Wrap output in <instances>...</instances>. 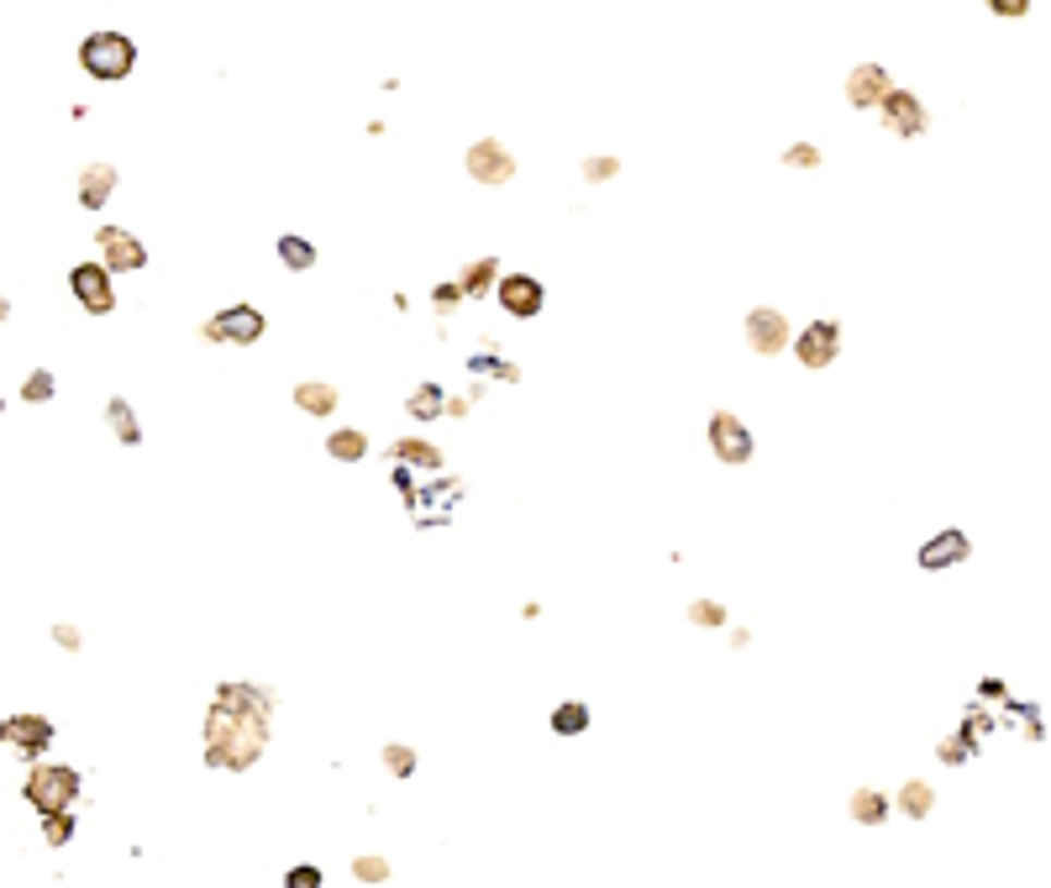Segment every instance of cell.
Segmentation results:
<instances>
[{
    "label": "cell",
    "instance_id": "cell-1",
    "mask_svg": "<svg viewBox=\"0 0 1051 888\" xmlns=\"http://www.w3.org/2000/svg\"><path fill=\"white\" fill-rule=\"evenodd\" d=\"M273 689L264 683H216V700L206 715V768L247 773L269 746Z\"/></svg>",
    "mask_w": 1051,
    "mask_h": 888
},
{
    "label": "cell",
    "instance_id": "cell-2",
    "mask_svg": "<svg viewBox=\"0 0 1051 888\" xmlns=\"http://www.w3.org/2000/svg\"><path fill=\"white\" fill-rule=\"evenodd\" d=\"M80 773L63 768V763H32L27 778H22V800L37 810V815H69L74 800H80Z\"/></svg>",
    "mask_w": 1051,
    "mask_h": 888
},
{
    "label": "cell",
    "instance_id": "cell-3",
    "mask_svg": "<svg viewBox=\"0 0 1051 888\" xmlns=\"http://www.w3.org/2000/svg\"><path fill=\"white\" fill-rule=\"evenodd\" d=\"M80 69L90 80H126L137 69V42L126 32H90L80 42Z\"/></svg>",
    "mask_w": 1051,
    "mask_h": 888
},
{
    "label": "cell",
    "instance_id": "cell-4",
    "mask_svg": "<svg viewBox=\"0 0 1051 888\" xmlns=\"http://www.w3.org/2000/svg\"><path fill=\"white\" fill-rule=\"evenodd\" d=\"M264 311L258 305H227V311H216L206 321V342H237V348H253L258 337H264Z\"/></svg>",
    "mask_w": 1051,
    "mask_h": 888
},
{
    "label": "cell",
    "instance_id": "cell-5",
    "mask_svg": "<svg viewBox=\"0 0 1051 888\" xmlns=\"http://www.w3.org/2000/svg\"><path fill=\"white\" fill-rule=\"evenodd\" d=\"M789 342H794L789 316L773 311V305H751V311H747V348H751V353H757V357H779Z\"/></svg>",
    "mask_w": 1051,
    "mask_h": 888
},
{
    "label": "cell",
    "instance_id": "cell-6",
    "mask_svg": "<svg viewBox=\"0 0 1051 888\" xmlns=\"http://www.w3.org/2000/svg\"><path fill=\"white\" fill-rule=\"evenodd\" d=\"M69 290H74V300H80L90 316H111V311H117V290H111V268L106 264H74Z\"/></svg>",
    "mask_w": 1051,
    "mask_h": 888
},
{
    "label": "cell",
    "instance_id": "cell-7",
    "mask_svg": "<svg viewBox=\"0 0 1051 888\" xmlns=\"http://www.w3.org/2000/svg\"><path fill=\"white\" fill-rule=\"evenodd\" d=\"M710 447H716V458H721V463H731V469L751 463V431H747V421H736V411H716V415H710Z\"/></svg>",
    "mask_w": 1051,
    "mask_h": 888
},
{
    "label": "cell",
    "instance_id": "cell-8",
    "mask_svg": "<svg viewBox=\"0 0 1051 888\" xmlns=\"http://www.w3.org/2000/svg\"><path fill=\"white\" fill-rule=\"evenodd\" d=\"M494 290H500L505 316H515V321H537L541 305H547V290H541V279H531V273H505Z\"/></svg>",
    "mask_w": 1051,
    "mask_h": 888
},
{
    "label": "cell",
    "instance_id": "cell-9",
    "mask_svg": "<svg viewBox=\"0 0 1051 888\" xmlns=\"http://www.w3.org/2000/svg\"><path fill=\"white\" fill-rule=\"evenodd\" d=\"M841 353V326L836 321H810L799 337H794V357L805 368H831Z\"/></svg>",
    "mask_w": 1051,
    "mask_h": 888
},
{
    "label": "cell",
    "instance_id": "cell-10",
    "mask_svg": "<svg viewBox=\"0 0 1051 888\" xmlns=\"http://www.w3.org/2000/svg\"><path fill=\"white\" fill-rule=\"evenodd\" d=\"M883 111V126L894 132V137H920L931 117H926V106H920V95L915 89H889V100L878 106Z\"/></svg>",
    "mask_w": 1051,
    "mask_h": 888
},
{
    "label": "cell",
    "instance_id": "cell-11",
    "mask_svg": "<svg viewBox=\"0 0 1051 888\" xmlns=\"http://www.w3.org/2000/svg\"><path fill=\"white\" fill-rule=\"evenodd\" d=\"M53 720L48 715H11L5 720V746L11 752H22V757H42L48 746H53Z\"/></svg>",
    "mask_w": 1051,
    "mask_h": 888
},
{
    "label": "cell",
    "instance_id": "cell-12",
    "mask_svg": "<svg viewBox=\"0 0 1051 888\" xmlns=\"http://www.w3.org/2000/svg\"><path fill=\"white\" fill-rule=\"evenodd\" d=\"M468 179H479V184H511V179H515V158L505 153V143L479 137V143L468 148Z\"/></svg>",
    "mask_w": 1051,
    "mask_h": 888
},
{
    "label": "cell",
    "instance_id": "cell-13",
    "mask_svg": "<svg viewBox=\"0 0 1051 888\" xmlns=\"http://www.w3.org/2000/svg\"><path fill=\"white\" fill-rule=\"evenodd\" d=\"M95 242H100V253H106V268H111V273H137V268H148V247L132 238V232H121V227H100Z\"/></svg>",
    "mask_w": 1051,
    "mask_h": 888
},
{
    "label": "cell",
    "instance_id": "cell-14",
    "mask_svg": "<svg viewBox=\"0 0 1051 888\" xmlns=\"http://www.w3.org/2000/svg\"><path fill=\"white\" fill-rule=\"evenodd\" d=\"M889 69L883 63H857L852 74H846V100L857 106V111H878L883 100H889Z\"/></svg>",
    "mask_w": 1051,
    "mask_h": 888
},
{
    "label": "cell",
    "instance_id": "cell-15",
    "mask_svg": "<svg viewBox=\"0 0 1051 888\" xmlns=\"http://www.w3.org/2000/svg\"><path fill=\"white\" fill-rule=\"evenodd\" d=\"M973 558V542H967V532H957V526H946V532H936L926 547H920V568L926 573H946V568H957Z\"/></svg>",
    "mask_w": 1051,
    "mask_h": 888
},
{
    "label": "cell",
    "instance_id": "cell-16",
    "mask_svg": "<svg viewBox=\"0 0 1051 888\" xmlns=\"http://www.w3.org/2000/svg\"><path fill=\"white\" fill-rule=\"evenodd\" d=\"M111 195H117V169H111V163H90V169L80 174V206L100 210Z\"/></svg>",
    "mask_w": 1051,
    "mask_h": 888
},
{
    "label": "cell",
    "instance_id": "cell-17",
    "mask_svg": "<svg viewBox=\"0 0 1051 888\" xmlns=\"http://www.w3.org/2000/svg\"><path fill=\"white\" fill-rule=\"evenodd\" d=\"M390 463H405V469H442V447H431L426 437H400L390 447Z\"/></svg>",
    "mask_w": 1051,
    "mask_h": 888
},
{
    "label": "cell",
    "instance_id": "cell-18",
    "mask_svg": "<svg viewBox=\"0 0 1051 888\" xmlns=\"http://www.w3.org/2000/svg\"><path fill=\"white\" fill-rule=\"evenodd\" d=\"M904 810V820H931V810H936V789L926 783V778H904V789H900V800H894Z\"/></svg>",
    "mask_w": 1051,
    "mask_h": 888
},
{
    "label": "cell",
    "instance_id": "cell-19",
    "mask_svg": "<svg viewBox=\"0 0 1051 888\" xmlns=\"http://www.w3.org/2000/svg\"><path fill=\"white\" fill-rule=\"evenodd\" d=\"M295 405H301L305 415H331L337 405H342V394H337V385H316V379H305V385H295Z\"/></svg>",
    "mask_w": 1051,
    "mask_h": 888
},
{
    "label": "cell",
    "instance_id": "cell-20",
    "mask_svg": "<svg viewBox=\"0 0 1051 888\" xmlns=\"http://www.w3.org/2000/svg\"><path fill=\"white\" fill-rule=\"evenodd\" d=\"M505 273H500V258H474V264H463V273H457V284H463V295L474 300L484 295L489 284H500Z\"/></svg>",
    "mask_w": 1051,
    "mask_h": 888
},
{
    "label": "cell",
    "instance_id": "cell-21",
    "mask_svg": "<svg viewBox=\"0 0 1051 888\" xmlns=\"http://www.w3.org/2000/svg\"><path fill=\"white\" fill-rule=\"evenodd\" d=\"M846 810H852V820H857V826H883V820H889V810H894V804L883 800V794H878V789H857V794H852V800H846Z\"/></svg>",
    "mask_w": 1051,
    "mask_h": 888
},
{
    "label": "cell",
    "instance_id": "cell-22",
    "mask_svg": "<svg viewBox=\"0 0 1051 888\" xmlns=\"http://www.w3.org/2000/svg\"><path fill=\"white\" fill-rule=\"evenodd\" d=\"M552 731L569 741V737H584L589 731V705L584 700H563L558 710H552Z\"/></svg>",
    "mask_w": 1051,
    "mask_h": 888
},
{
    "label": "cell",
    "instance_id": "cell-23",
    "mask_svg": "<svg viewBox=\"0 0 1051 888\" xmlns=\"http://www.w3.org/2000/svg\"><path fill=\"white\" fill-rule=\"evenodd\" d=\"M106 421H111V431L121 437V447H137L143 442V426H137V415H132V405L126 400H106Z\"/></svg>",
    "mask_w": 1051,
    "mask_h": 888
},
{
    "label": "cell",
    "instance_id": "cell-24",
    "mask_svg": "<svg viewBox=\"0 0 1051 888\" xmlns=\"http://www.w3.org/2000/svg\"><path fill=\"white\" fill-rule=\"evenodd\" d=\"M327 452L337 463H358L363 452H368V437H363L358 426H342V431H331L327 437Z\"/></svg>",
    "mask_w": 1051,
    "mask_h": 888
},
{
    "label": "cell",
    "instance_id": "cell-25",
    "mask_svg": "<svg viewBox=\"0 0 1051 888\" xmlns=\"http://www.w3.org/2000/svg\"><path fill=\"white\" fill-rule=\"evenodd\" d=\"M279 264L290 268V273H305V268H316V242H305V238H279Z\"/></svg>",
    "mask_w": 1051,
    "mask_h": 888
},
{
    "label": "cell",
    "instance_id": "cell-26",
    "mask_svg": "<svg viewBox=\"0 0 1051 888\" xmlns=\"http://www.w3.org/2000/svg\"><path fill=\"white\" fill-rule=\"evenodd\" d=\"M405 411L416 415V421H437V415L448 411V394H442V385H420L416 394H411V405Z\"/></svg>",
    "mask_w": 1051,
    "mask_h": 888
},
{
    "label": "cell",
    "instance_id": "cell-27",
    "mask_svg": "<svg viewBox=\"0 0 1051 888\" xmlns=\"http://www.w3.org/2000/svg\"><path fill=\"white\" fill-rule=\"evenodd\" d=\"M962 737L973 741L978 752H983V741L993 737V715L983 710V705H967V715H962Z\"/></svg>",
    "mask_w": 1051,
    "mask_h": 888
},
{
    "label": "cell",
    "instance_id": "cell-28",
    "mask_svg": "<svg viewBox=\"0 0 1051 888\" xmlns=\"http://www.w3.org/2000/svg\"><path fill=\"white\" fill-rule=\"evenodd\" d=\"M74 830H80L74 810H69V815H42V841H48V847H69Z\"/></svg>",
    "mask_w": 1051,
    "mask_h": 888
},
{
    "label": "cell",
    "instance_id": "cell-29",
    "mask_svg": "<svg viewBox=\"0 0 1051 888\" xmlns=\"http://www.w3.org/2000/svg\"><path fill=\"white\" fill-rule=\"evenodd\" d=\"M936 757H941L946 768H962V763H973V757H978V746H973V741L957 731V737H946L941 746H936Z\"/></svg>",
    "mask_w": 1051,
    "mask_h": 888
},
{
    "label": "cell",
    "instance_id": "cell-30",
    "mask_svg": "<svg viewBox=\"0 0 1051 888\" xmlns=\"http://www.w3.org/2000/svg\"><path fill=\"white\" fill-rule=\"evenodd\" d=\"M384 768H390V778H411V773H416V746L390 741V746H384Z\"/></svg>",
    "mask_w": 1051,
    "mask_h": 888
},
{
    "label": "cell",
    "instance_id": "cell-31",
    "mask_svg": "<svg viewBox=\"0 0 1051 888\" xmlns=\"http://www.w3.org/2000/svg\"><path fill=\"white\" fill-rule=\"evenodd\" d=\"M468 368H474V374H494V379H505V385L521 379V368H511L505 357H494V353H474L468 357Z\"/></svg>",
    "mask_w": 1051,
    "mask_h": 888
},
{
    "label": "cell",
    "instance_id": "cell-32",
    "mask_svg": "<svg viewBox=\"0 0 1051 888\" xmlns=\"http://www.w3.org/2000/svg\"><path fill=\"white\" fill-rule=\"evenodd\" d=\"M53 389H59V385H53V374H48V368H37L27 385H22V405H48V400H53Z\"/></svg>",
    "mask_w": 1051,
    "mask_h": 888
},
{
    "label": "cell",
    "instance_id": "cell-33",
    "mask_svg": "<svg viewBox=\"0 0 1051 888\" xmlns=\"http://www.w3.org/2000/svg\"><path fill=\"white\" fill-rule=\"evenodd\" d=\"M725 616H731V610H725L721 599H694V605H689V621H694V625H705V631L725 625Z\"/></svg>",
    "mask_w": 1051,
    "mask_h": 888
},
{
    "label": "cell",
    "instance_id": "cell-34",
    "mask_svg": "<svg viewBox=\"0 0 1051 888\" xmlns=\"http://www.w3.org/2000/svg\"><path fill=\"white\" fill-rule=\"evenodd\" d=\"M353 878H358V884H384V878H390V862L363 852V857H353Z\"/></svg>",
    "mask_w": 1051,
    "mask_h": 888
},
{
    "label": "cell",
    "instance_id": "cell-35",
    "mask_svg": "<svg viewBox=\"0 0 1051 888\" xmlns=\"http://www.w3.org/2000/svg\"><path fill=\"white\" fill-rule=\"evenodd\" d=\"M1010 715L1025 726V741H1041L1047 737V726H1041V710L1036 705H1025V700H1010Z\"/></svg>",
    "mask_w": 1051,
    "mask_h": 888
},
{
    "label": "cell",
    "instance_id": "cell-36",
    "mask_svg": "<svg viewBox=\"0 0 1051 888\" xmlns=\"http://www.w3.org/2000/svg\"><path fill=\"white\" fill-rule=\"evenodd\" d=\"M615 174H621V158H604V153L600 158H584V179H589V184H604V179H615Z\"/></svg>",
    "mask_w": 1051,
    "mask_h": 888
},
{
    "label": "cell",
    "instance_id": "cell-37",
    "mask_svg": "<svg viewBox=\"0 0 1051 888\" xmlns=\"http://www.w3.org/2000/svg\"><path fill=\"white\" fill-rule=\"evenodd\" d=\"M321 884H327V878H321V867H310V862L284 873V888H321Z\"/></svg>",
    "mask_w": 1051,
    "mask_h": 888
},
{
    "label": "cell",
    "instance_id": "cell-38",
    "mask_svg": "<svg viewBox=\"0 0 1051 888\" xmlns=\"http://www.w3.org/2000/svg\"><path fill=\"white\" fill-rule=\"evenodd\" d=\"M783 158H789L794 169H820V148H815V143H794Z\"/></svg>",
    "mask_w": 1051,
    "mask_h": 888
},
{
    "label": "cell",
    "instance_id": "cell-39",
    "mask_svg": "<svg viewBox=\"0 0 1051 888\" xmlns=\"http://www.w3.org/2000/svg\"><path fill=\"white\" fill-rule=\"evenodd\" d=\"M993 16H1004V22H1021L1025 11H1030V0H983Z\"/></svg>",
    "mask_w": 1051,
    "mask_h": 888
},
{
    "label": "cell",
    "instance_id": "cell-40",
    "mask_svg": "<svg viewBox=\"0 0 1051 888\" xmlns=\"http://www.w3.org/2000/svg\"><path fill=\"white\" fill-rule=\"evenodd\" d=\"M457 300H468V295H463V284H457V279H452V284H437V290H431V305H437V311H452Z\"/></svg>",
    "mask_w": 1051,
    "mask_h": 888
},
{
    "label": "cell",
    "instance_id": "cell-41",
    "mask_svg": "<svg viewBox=\"0 0 1051 888\" xmlns=\"http://www.w3.org/2000/svg\"><path fill=\"white\" fill-rule=\"evenodd\" d=\"M53 642H59L63 652H80V647H85V636H80V625H53Z\"/></svg>",
    "mask_w": 1051,
    "mask_h": 888
},
{
    "label": "cell",
    "instance_id": "cell-42",
    "mask_svg": "<svg viewBox=\"0 0 1051 888\" xmlns=\"http://www.w3.org/2000/svg\"><path fill=\"white\" fill-rule=\"evenodd\" d=\"M978 694H983V700H1004V679H983L978 683Z\"/></svg>",
    "mask_w": 1051,
    "mask_h": 888
}]
</instances>
